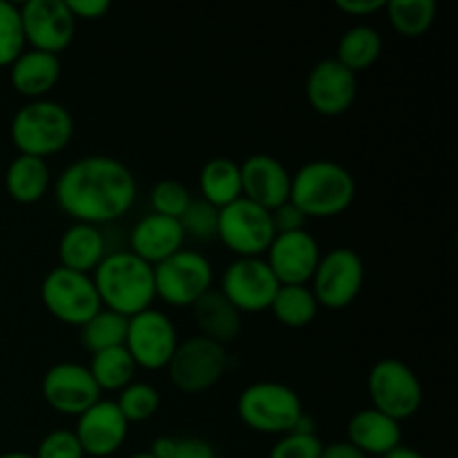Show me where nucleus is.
I'll use <instances>...</instances> for the list:
<instances>
[{"instance_id":"obj_1","label":"nucleus","mask_w":458,"mask_h":458,"mask_svg":"<svg viewBox=\"0 0 458 458\" xmlns=\"http://www.w3.org/2000/svg\"><path fill=\"white\" fill-rule=\"evenodd\" d=\"M58 208L76 224L101 226L123 217L137 199V179L114 157H83L67 165L54 183Z\"/></svg>"},{"instance_id":"obj_2","label":"nucleus","mask_w":458,"mask_h":458,"mask_svg":"<svg viewBox=\"0 0 458 458\" xmlns=\"http://www.w3.org/2000/svg\"><path fill=\"white\" fill-rule=\"evenodd\" d=\"M92 282L97 286L103 309L132 318L152 309L155 302V268L130 250L107 253L94 268Z\"/></svg>"},{"instance_id":"obj_3","label":"nucleus","mask_w":458,"mask_h":458,"mask_svg":"<svg viewBox=\"0 0 458 458\" xmlns=\"http://www.w3.org/2000/svg\"><path fill=\"white\" fill-rule=\"evenodd\" d=\"M356 199V179L344 165L316 159L291 174L289 201L304 217L329 219L343 215Z\"/></svg>"},{"instance_id":"obj_4","label":"nucleus","mask_w":458,"mask_h":458,"mask_svg":"<svg viewBox=\"0 0 458 458\" xmlns=\"http://www.w3.org/2000/svg\"><path fill=\"white\" fill-rule=\"evenodd\" d=\"M9 134L18 155L47 159L70 146L74 137V119L61 103L38 98L13 114Z\"/></svg>"},{"instance_id":"obj_5","label":"nucleus","mask_w":458,"mask_h":458,"mask_svg":"<svg viewBox=\"0 0 458 458\" xmlns=\"http://www.w3.org/2000/svg\"><path fill=\"white\" fill-rule=\"evenodd\" d=\"M302 414V401L298 394L273 380L250 385L237 398V416L246 428L259 434L284 437L293 432Z\"/></svg>"},{"instance_id":"obj_6","label":"nucleus","mask_w":458,"mask_h":458,"mask_svg":"<svg viewBox=\"0 0 458 458\" xmlns=\"http://www.w3.org/2000/svg\"><path fill=\"white\" fill-rule=\"evenodd\" d=\"M371 407L394 420H407L423 405V385L419 376L398 358L376 362L367 380Z\"/></svg>"},{"instance_id":"obj_7","label":"nucleus","mask_w":458,"mask_h":458,"mask_svg":"<svg viewBox=\"0 0 458 458\" xmlns=\"http://www.w3.org/2000/svg\"><path fill=\"white\" fill-rule=\"evenodd\" d=\"M226 367V347L204 335H191L177 344L165 369H168L170 383L179 392L201 394L222 380Z\"/></svg>"},{"instance_id":"obj_8","label":"nucleus","mask_w":458,"mask_h":458,"mask_svg":"<svg viewBox=\"0 0 458 458\" xmlns=\"http://www.w3.org/2000/svg\"><path fill=\"white\" fill-rule=\"evenodd\" d=\"M155 268V293L177 309L192 307L213 286V264L197 250H177Z\"/></svg>"},{"instance_id":"obj_9","label":"nucleus","mask_w":458,"mask_h":458,"mask_svg":"<svg viewBox=\"0 0 458 458\" xmlns=\"http://www.w3.org/2000/svg\"><path fill=\"white\" fill-rule=\"evenodd\" d=\"M40 300L45 309L70 327H83L101 309L92 276L56 267L40 284Z\"/></svg>"},{"instance_id":"obj_10","label":"nucleus","mask_w":458,"mask_h":458,"mask_svg":"<svg viewBox=\"0 0 458 458\" xmlns=\"http://www.w3.org/2000/svg\"><path fill=\"white\" fill-rule=\"evenodd\" d=\"M217 237L237 258H259L276 237L271 213L242 197L219 208Z\"/></svg>"},{"instance_id":"obj_11","label":"nucleus","mask_w":458,"mask_h":458,"mask_svg":"<svg viewBox=\"0 0 458 458\" xmlns=\"http://www.w3.org/2000/svg\"><path fill=\"white\" fill-rule=\"evenodd\" d=\"M318 307L340 311L358 298L365 282V264L352 249H334L322 255L311 277Z\"/></svg>"},{"instance_id":"obj_12","label":"nucleus","mask_w":458,"mask_h":458,"mask_svg":"<svg viewBox=\"0 0 458 458\" xmlns=\"http://www.w3.org/2000/svg\"><path fill=\"white\" fill-rule=\"evenodd\" d=\"M177 344V329L164 311L146 309V311L128 318V334H125L123 347L132 356L134 365L141 369H165Z\"/></svg>"},{"instance_id":"obj_13","label":"nucleus","mask_w":458,"mask_h":458,"mask_svg":"<svg viewBox=\"0 0 458 458\" xmlns=\"http://www.w3.org/2000/svg\"><path fill=\"white\" fill-rule=\"evenodd\" d=\"M280 282L262 258H237L222 276V293L240 313H259L271 309Z\"/></svg>"},{"instance_id":"obj_14","label":"nucleus","mask_w":458,"mask_h":458,"mask_svg":"<svg viewBox=\"0 0 458 458\" xmlns=\"http://www.w3.org/2000/svg\"><path fill=\"white\" fill-rule=\"evenodd\" d=\"M21 18L30 49L58 56L74 40L76 21L65 0H27L21 4Z\"/></svg>"},{"instance_id":"obj_15","label":"nucleus","mask_w":458,"mask_h":458,"mask_svg":"<svg viewBox=\"0 0 458 458\" xmlns=\"http://www.w3.org/2000/svg\"><path fill=\"white\" fill-rule=\"evenodd\" d=\"M40 394L54 411L76 419L101 401V389L89 376L88 367L79 362H58L49 367L40 383Z\"/></svg>"},{"instance_id":"obj_16","label":"nucleus","mask_w":458,"mask_h":458,"mask_svg":"<svg viewBox=\"0 0 458 458\" xmlns=\"http://www.w3.org/2000/svg\"><path fill=\"white\" fill-rule=\"evenodd\" d=\"M320 258V244L307 231L276 235L267 250V264L280 286H307Z\"/></svg>"},{"instance_id":"obj_17","label":"nucleus","mask_w":458,"mask_h":458,"mask_svg":"<svg viewBox=\"0 0 458 458\" xmlns=\"http://www.w3.org/2000/svg\"><path fill=\"white\" fill-rule=\"evenodd\" d=\"M304 92H307L309 106L318 114L340 116L352 110L353 101H356L358 79L335 58H322L309 70Z\"/></svg>"},{"instance_id":"obj_18","label":"nucleus","mask_w":458,"mask_h":458,"mask_svg":"<svg viewBox=\"0 0 458 458\" xmlns=\"http://www.w3.org/2000/svg\"><path fill=\"white\" fill-rule=\"evenodd\" d=\"M130 423L114 401H97L76 420V438L85 456L106 458L119 452L125 443Z\"/></svg>"},{"instance_id":"obj_19","label":"nucleus","mask_w":458,"mask_h":458,"mask_svg":"<svg viewBox=\"0 0 458 458\" xmlns=\"http://www.w3.org/2000/svg\"><path fill=\"white\" fill-rule=\"evenodd\" d=\"M242 197L264 210H276L291 197V174L280 159L271 155H250L240 164Z\"/></svg>"},{"instance_id":"obj_20","label":"nucleus","mask_w":458,"mask_h":458,"mask_svg":"<svg viewBox=\"0 0 458 458\" xmlns=\"http://www.w3.org/2000/svg\"><path fill=\"white\" fill-rule=\"evenodd\" d=\"M183 242H186V233H183L179 219L150 213L134 224L132 233H130V253H134L150 267H157L164 259L173 258L177 250H182Z\"/></svg>"},{"instance_id":"obj_21","label":"nucleus","mask_w":458,"mask_h":458,"mask_svg":"<svg viewBox=\"0 0 458 458\" xmlns=\"http://www.w3.org/2000/svg\"><path fill=\"white\" fill-rule=\"evenodd\" d=\"M347 441L365 456H385L403 445L401 423L374 407L356 411L347 423Z\"/></svg>"},{"instance_id":"obj_22","label":"nucleus","mask_w":458,"mask_h":458,"mask_svg":"<svg viewBox=\"0 0 458 458\" xmlns=\"http://www.w3.org/2000/svg\"><path fill=\"white\" fill-rule=\"evenodd\" d=\"M61 79V58L54 54L25 49L16 61L9 65V81L21 97L30 101L45 98V94Z\"/></svg>"},{"instance_id":"obj_23","label":"nucleus","mask_w":458,"mask_h":458,"mask_svg":"<svg viewBox=\"0 0 458 458\" xmlns=\"http://www.w3.org/2000/svg\"><path fill=\"white\" fill-rule=\"evenodd\" d=\"M192 318L199 327V335L213 343L231 344L242 331V313L224 298L222 291L210 289L192 304Z\"/></svg>"},{"instance_id":"obj_24","label":"nucleus","mask_w":458,"mask_h":458,"mask_svg":"<svg viewBox=\"0 0 458 458\" xmlns=\"http://www.w3.org/2000/svg\"><path fill=\"white\" fill-rule=\"evenodd\" d=\"M106 255V237L98 231V226L74 222L67 231H63L58 240V259H61V267L70 271L89 276Z\"/></svg>"},{"instance_id":"obj_25","label":"nucleus","mask_w":458,"mask_h":458,"mask_svg":"<svg viewBox=\"0 0 458 458\" xmlns=\"http://www.w3.org/2000/svg\"><path fill=\"white\" fill-rule=\"evenodd\" d=\"M49 183H52V174H49L47 161L38 157L18 155L4 173V188L9 197L25 206L38 204L47 195Z\"/></svg>"},{"instance_id":"obj_26","label":"nucleus","mask_w":458,"mask_h":458,"mask_svg":"<svg viewBox=\"0 0 458 458\" xmlns=\"http://www.w3.org/2000/svg\"><path fill=\"white\" fill-rule=\"evenodd\" d=\"M199 192L201 199L217 210L242 199L240 164L228 157H215L206 161L199 173Z\"/></svg>"},{"instance_id":"obj_27","label":"nucleus","mask_w":458,"mask_h":458,"mask_svg":"<svg viewBox=\"0 0 458 458\" xmlns=\"http://www.w3.org/2000/svg\"><path fill=\"white\" fill-rule=\"evenodd\" d=\"M383 54V36L371 25H353L340 36L335 61L349 72L358 74L369 70Z\"/></svg>"},{"instance_id":"obj_28","label":"nucleus","mask_w":458,"mask_h":458,"mask_svg":"<svg viewBox=\"0 0 458 458\" xmlns=\"http://www.w3.org/2000/svg\"><path fill=\"white\" fill-rule=\"evenodd\" d=\"M88 369L101 392H121L130 383H134V374H137V365L125 347L92 353Z\"/></svg>"},{"instance_id":"obj_29","label":"nucleus","mask_w":458,"mask_h":458,"mask_svg":"<svg viewBox=\"0 0 458 458\" xmlns=\"http://www.w3.org/2000/svg\"><path fill=\"white\" fill-rule=\"evenodd\" d=\"M268 311L284 327L302 329L316 320L320 307L311 286H280Z\"/></svg>"},{"instance_id":"obj_30","label":"nucleus","mask_w":458,"mask_h":458,"mask_svg":"<svg viewBox=\"0 0 458 458\" xmlns=\"http://www.w3.org/2000/svg\"><path fill=\"white\" fill-rule=\"evenodd\" d=\"M125 334H128V318L101 307L81 327V344L89 353H98L106 349L123 347Z\"/></svg>"},{"instance_id":"obj_31","label":"nucleus","mask_w":458,"mask_h":458,"mask_svg":"<svg viewBox=\"0 0 458 458\" xmlns=\"http://www.w3.org/2000/svg\"><path fill=\"white\" fill-rule=\"evenodd\" d=\"M387 16L394 31L403 38H420L429 31L437 18L434 0H389Z\"/></svg>"},{"instance_id":"obj_32","label":"nucleus","mask_w":458,"mask_h":458,"mask_svg":"<svg viewBox=\"0 0 458 458\" xmlns=\"http://www.w3.org/2000/svg\"><path fill=\"white\" fill-rule=\"evenodd\" d=\"M27 49L21 7L0 0V67H9Z\"/></svg>"},{"instance_id":"obj_33","label":"nucleus","mask_w":458,"mask_h":458,"mask_svg":"<svg viewBox=\"0 0 458 458\" xmlns=\"http://www.w3.org/2000/svg\"><path fill=\"white\" fill-rule=\"evenodd\" d=\"M128 423H143L159 411V392L148 383H130L119 392V401H114Z\"/></svg>"},{"instance_id":"obj_34","label":"nucleus","mask_w":458,"mask_h":458,"mask_svg":"<svg viewBox=\"0 0 458 458\" xmlns=\"http://www.w3.org/2000/svg\"><path fill=\"white\" fill-rule=\"evenodd\" d=\"M191 201V192L177 179H161L150 192L152 213L164 215V217L170 219H182V215L186 213Z\"/></svg>"},{"instance_id":"obj_35","label":"nucleus","mask_w":458,"mask_h":458,"mask_svg":"<svg viewBox=\"0 0 458 458\" xmlns=\"http://www.w3.org/2000/svg\"><path fill=\"white\" fill-rule=\"evenodd\" d=\"M217 213L215 206L206 204L204 199H192L186 213L182 215L179 224H182L183 233L199 242H208L217 237Z\"/></svg>"},{"instance_id":"obj_36","label":"nucleus","mask_w":458,"mask_h":458,"mask_svg":"<svg viewBox=\"0 0 458 458\" xmlns=\"http://www.w3.org/2000/svg\"><path fill=\"white\" fill-rule=\"evenodd\" d=\"M150 454L155 458H217V452L204 438H170L161 437L152 443Z\"/></svg>"},{"instance_id":"obj_37","label":"nucleus","mask_w":458,"mask_h":458,"mask_svg":"<svg viewBox=\"0 0 458 458\" xmlns=\"http://www.w3.org/2000/svg\"><path fill=\"white\" fill-rule=\"evenodd\" d=\"M325 443L316 434L289 432L271 447L268 458H320Z\"/></svg>"},{"instance_id":"obj_38","label":"nucleus","mask_w":458,"mask_h":458,"mask_svg":"<svg viewBox=\"0 0 458 458\" xmlns=\"http://www.w3.org/2000/svg\"><path fill=\"white\" fill-rule=\"evenodd\" d=\"M34 458H85L79 438L70 429H54L38 443Z\"/></svg>"},{"instance_id":"obj_39","label":"nucleus","mask_w":458,"mask_h":458,"mask_svg":"<svg viewBox=\"0 0 458 458\" xmlns=\"http://www.w3.org/2000/svg\"><path fill=\"white\" fill-rule=\"evenodd\" d=\"M271 219H273V228H276V235H282V233H295V231H304V217L298 208H295L291 201L282 204L280 208L271 210Z\"/></svg>"},{"instance_id":"obj_40","label":"nucleus","mask_w":458,"mask_h":458,"mask_svg":"<svg viewBox=\"0 0 458 458\" xmlns=\"http://www.w3.org/2000/svg\"><path fill=\"white\" fill-rule=\"evenodd\" d=\"M74 21H98L110 12V0H65Z\"/></svg>"},{"instance_id":"obj_41","label":"nucleus","mask_w":458,"mask_h":458,"mask_svg":"<svg viewBox=\"0 0 458 458\" xmlns=\"http://www.w3.org/2000/svg\"><path fill=\"white\" fill-rule=\"evenodd\" d=\"M335 7L349 16H371L387 7V0H335Z\"/></svg>"},{"instance_id":"obj_42","label":"nucleus","mask_w":458,"mask_h":458,"mask_svg":"<svg viewBox=\"0 0 458 458\" xmlns=\"http://www.w3.org/2000/svg\"><path fill=\"white\" fill-rule=\"evenodd\" d=\"M320 458H369L362 454L358 447H353L349 441H338L329 443V445H322Z\"/></svg>"},{"instance_id":"obj_43","label":"nucleus","mask_w":458,"mask_h":458,"mask_svg":"<svg viewBox=\"0 0 458 458\" xmlns=\"http://www.w3.org/2000/svg\"><path fill=\"white\" fill-rule=\"evenodd\" d=\"M380 458H425V456L420 454V452L411 450V447L401 445V447H396V450L389 452V454H385V456H380Z\"/></svg>"},{"instance_id":"obj_44","label":"nucleus","mask_w":458,"mask_h":458,"mask_svg":"<svg viewBox=\"0 0 458 458\" xmlns=\"http://www.w3.org/2000/svg\"><path fill=\"white\" fill-rule=\"evenodd\" d=\"M0 458H34V454H27V452H7Z\"/></svg>"},{"instance_id":"obj_45","label":"nucleus","mask_w":458,"mask_h":458,"mask_svg":"<svg viewBox=\"0 0 458 458\" xmlns=\"http://www.w3.org/2000/svg\"><path fill=\"white\" fill-rule=\"evenodd\" d=\"M130 458H155L150 454V452H139V454H134V456H130Z\"/></svg>"}]
</instances>
